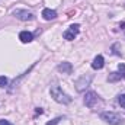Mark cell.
Wrapping results in <instances>:
<instances>
[{
	"instance_id": "6da1fadb",
	"label": "cell",
	"mask_w": 125,
	"mask_h": 125,
	"mask_svg": "<svg viewBox=\"0 0 125 125\" xmlns=\"http://www.w3.org/2000/svg\"><path fill=\"white\" fill-rule=\"evenodd\" d=\"M50 94H51V97H52L55 102H58V103H61V105H68V103L71 102V97L65 93V92H62V89L60 86H52V87L50 89Z\"/></svg>"
},
{
	"instance_id": "7a4b0ae2",
	"label": "cell",
	"mask_w": 125,
	"mask_h": 125,
	"mask_svg": "<svg viewBox=\"0 0 125 125\" xmlns=\"http://www.w3.org/2000/svg\"><path fill=\"white\" fill-rule=\"evenodd\" d=\"M99 116H100L102 121H105L106 124H109V125H119V124H122V121H124V118L119 114H115V112H102Z\"/></svg>"
},
{
	"instance_id": "3957f363",
	"label": "cell",
	"mask_w": 125,
	"mask_h": 125,
	"mask_svg": "<svg viewBox=\"0 0 125 125\" xmlns=\"http://www.w3.org/2000/svg\"><path fill=\"white\" fill-rule=\"evenodd\" d=\"M92 79H93V76H90V74H84V76H82V77H79L77 80H76V83H74V86H76V90L77 92H83L87 86H90V82H92Z\"/></svg>"
},
{
	"instance_id": "277c9868",
	"label": "cell",
	"mask_w": 125,
	"mask_h": 125,
	"mask_svg": "<svg viewBox=\"0 0 125 125\" xmlns=\"http://www.w3.org/2000/svg\"><path fill=\"white\" fill-rule=\"evenodd\" d=\"M13 16L18 18L19 21H23V22H26V21H32V19L35 18L33 13L28 12V10H25V9H15V10H13Z\"/></svg>"
},
{
	"instance_id": "5b68a950",
	"label": "cell",
	"mask_w": 125,
	"mask_h": 125,
	"mask_svg": "<svg viewBox=\"0 0 125 125\" xmlns=\"http://www.w3.org/2000/svg\"><path fill=\"white\" fill-rule=\"evenodd\" d=\"M83 102L87 108H93L94 105L99 102V96L96 92H86L84 97H83Z\"/></svg>"
},
{
	"instance_id": "8992f818",
	"label": "cell",
	"mask_w": 125,
	"mask_h": 125,
	"mask_svg": "<svg viewBox=\"0 0 125 125\" xmlns=\"http://www.w3.org/2000/svg\"><path fill=\"white\" fill-rule=\"evenodd\" d=\"M79 31H80V25H71L67 31L62 32V36H64V39H67V41H73L77 35H79Z\"/></svg>"
},
{
	"instance_id": "52a82bcc",
	"label": "cell",
	"mask_w": 125,
	"mask_h": 125,
	"mask_svg": "<svg viewBox=\"0 0 125 125\" xmlns=\"http://www.w3.org/2000/svg\"><path fill=\"white\" fill-rule=\"evenodd\" d=\"M19 39H21V42H23V44H29L33 41V33L29 31H22L19 33Z\"/></svg>"
},
{
	"instance_id": "ba28073f",
	"label": "cell",
	"mask_w": 125,
	"mask_h": 125,
	"mask_svg": "<svg viewBox=\"0 0 125 125\" xmlns=\"http://www.w3.org/2000/svg\"><path fill=\"white\" fill-rule=\"evenodd\" d=\"M105 65V58L102 55H96L93 58V62H92V68L93 70H102Z\"/></svg>"
},
{
	"instance_id": "9c48e42d",
	"label": "cell",
	"mask_w": 125,
	"mask_h": 125,
	"mask_svg": "<svg viewBox=\"0 0 125 125\" xmlns=\"http://www.w3.org/2000/svg\"><path fill=\"white\" fill-rule=\"evenodd\" d=\"M42 18L45 19V21H54L55 18H57V12L55 10H52V9H44L42 10Z\"/></svg>"
},
{
	"instance_id": "30bf717a",
	"label": "cell",
	"mask_w": 125,
	"mask_h": 125,
	"mask_svg": "<svg viewBox=\"0 0 125 125\" xmlns=\"http://www.w3.org/2000/svg\"><path fill=\"white\" fill-rule=\"evenodd\" d=\"M58 71H61L64 74H71V71H73V65H71V62H67L64 61L61 64H58Z\"/></svg>"
},
{
	"instance_id": "8fae6325",
	"label": "cell",
	"mask_w": 125,
	"mask_h": 125,
	"mask_svg": "<svg viewBox=\"0 0 125 125\" xmlns=\"http://www.w3.org/2000/svg\"><path fill=\"white\" fill-rule=\"evenodd\" d=\"M121 79H124V77H122V74H121L119 71H114V73H111V74L108 76V82H109V83H115V82H118V80H121Z\"/></svg>"
},
{
	"instance_id": "7c38bea8",
	"label": "cell",
	"mask_w": 125,
	"mask_h": 125,
	"mask_svg": "<svg viewBox=\"0 0 125 125\" xmlns=\"http://www.w3.org/2000/svg\"><path fill=\"white\" fill-rule=\"evenodd\" d=\"M7 83H9L7 77H4V76H0V87H6V86H7Z\"/></svg>"
},
{
	"instance_id": "4fadbf2b",
	"label": "cell",
	"mask_w": 125,
	"mask_h": 125,
	"mask_svg": "<svg viewBox=\"0 0 125 125\" xmlns=\"http://www.w3.org/2000/svg\"><path fill=\"white\" fill-rule=\"evenodd\" d=\"M118 48H119V44H114V45H112V52H114L115 55H121V52L118 51Z\"/></svg>"
},
{
	"instance_id": "5bb4252c",
	"label": "cell",
	"mask_w": 125,
	"mask_h": 125,
	"mask_svg": "<svg viewBox=\"0 0 125 125\" xmlns=\"http://www.w3.org/2000/svg\"><path fill=\"white\" fill-rule=\"evenodd\" d=\"M61 119H62L61 116H58V118H55V119H52V121H48L47 125H58V122H60Z\"/></svg>"
},
{
	"instance_id": "9a60e30c",
	"label": "cell",
	"mask_w": 125,
	"mask_h": 125,
	"mask_svg": "<svg viewBox=\"0 0 125 125\" xmlns=\"http://www.w3.org/2000/svg\"><path fill=\"white\" fill-rule=\"evenodd\" d=\"M118 102H119V105L125 108V93L124 94H119V97H118Z\"/></svg>"
},
{
	"instance_id": "2e32d148",
	"label": "cell",
	"mask_w": 125,
	"mask_h": 125,
	"mask_svg": "<svg viewBox=\"0 0 125 125\" xmlns=\"http://www.w3.org/2000/svg\"><path fill=\"white\" fill-rule=\"evenodd\" d=\"M118 71L122 74V77L125 79V64H119V65H118Z\"/></svg>"
},
{
	"instance_id": "e0dca14e",
	"label": "cell",
	"mask_w": 125,
	"mask_h": 125,
	"mask_svg": "<svg viewBox=\"0 0 125 125\" xmlns=\"http://www.w3.org/2000/svg\"><path fill=\"white\" fill-rule=\"evenodd\" d=\"M0 125H12L7 119H0Z\"/></svg>"
},
{
	"instance_id": "ac0fdd59",
	"label": "cell",
	"mask_w": 125,
	"mask_h": 125,
	"mask_svg": "<svg viewBox=\"0 0 125 125\" xmlns=\"http://www.w3.org/2000/svg\"><path fill=\"white\" fill-rule=\"evenodd\" d=\"M119 28H122V29H124V28H125V22H122V23L119 25Z\"/></svg>"
}]
</instances>
